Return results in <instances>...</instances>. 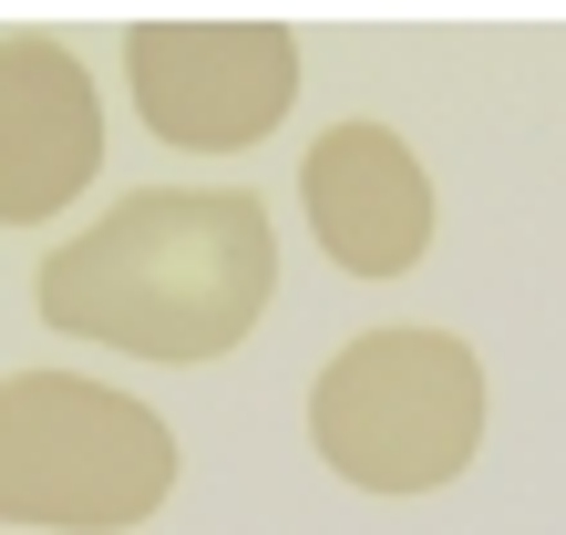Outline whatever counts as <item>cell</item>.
<instances>
[{"instance_id":"6da1fadb","label":"cell","mask_w":566,"mask_h":535,"mask_svg":"<svg viewBox=\"0 0 566 535\" xmlns=\"http://www.w3.org/2000/svg\"><path fill=\"white\" fill-rule=\"evenodd\" d=\"M279 289L269 207L248 186H155L42 258V319L135 360L238 350Z\"/></svg>"},{"instance_id":"7a4b0ae2","label":"cell","mask_w":566,"mask_h":535,"mask_svg":"<svg viewBox=\"0 0 566 535\" xmlns=\"http://www.w3.org/2000/svg\"><path fill=\"white\" fill-rule=\"evenodd\" d=\"M176 494V432L135 391L83 371L0 381V525L124 535Z\"/></svg>"},{"instance_id":"3957f363","label":"cell","mask_w":566,"mask_h":535,"mask_svg":"<svg viewBox=\"0 0 566 535\" xmlns=\"http://www.w3.org/2000/svg\"><path fill=\"white\" fill-rule=\"evenodd\" d=\"M310 443L360 494H432L484 443V371L453 329H360L310 381Z\"/></svg>"},{"instance_id":"277c9868","label":"cell","mask_w":566,"mask_h":535,"mask_svg":"<svg viewBox=\"0 0 566 535\" xmlns=\"http://www.w3.org/2000/svg\"><path fill=\"white\" fill-rule=\"evenodd\" d=\"M145 134L186 155H238L298 104V31L289 21H135L124 31Z\"/></svg>"},{"instance_id":"5b68a950","label":"cell","mask_w":566,"mask_h":535,"mask_svg":"<svg viewBox=\"0 0 566 535\" xmlns=\"http://www.w3.org/2000/svg\"><path fill=\"white\" fill-rule=\"evenodd\" d=\"M104 176L93 73L52 31H0V227H42Z\"/></svg>"},{"instance_id":"8992f818","label":"cell","mask_w":566,"mask_h":535,"mask_svg":"<svg viewBox=\"0 0 566 535\" xmlns=\"http://www.w3.org/2000/svg\"><path fill=\"white\" fill-rule=\"evenodd\" d=\"M298 207L350 279H402L432 248V176L391 124H329L298 165Z\"/></svg>"}]
</instances>
